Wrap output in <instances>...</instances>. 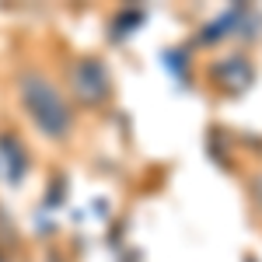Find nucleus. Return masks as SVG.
<instances>
[{
	"mask_svg": "<svg viewBox=\"0 0 262 262\" xmlns=\"http://www.w3.org/2000/svg\"><path fill=\"white\" fill-rule=\"evenodd\" d=\"M21 95H25V105L32 108V116L49 137H63L67 126H70V116H67V105L56 95V88L42 77H25L21 81Z\"/></svg>",
	"mask_w": 262,
	"mask_h": 262,
	"instance_id": "1",
	"label": "nucleus"
},
{
	"mask_svg": "<svg viewBox=\"0 0 262 262\" xmlns=\"http://www.w3.org/2000/svg\"><path fill=\"white\" fill-rule=\"evenodd\" d=\"M74 84H77V91H81V98L88 101H98L108 95V77H105V70H101L95 60H84L77 70H74Z\"/></svg>",
	"mask_w": 262,
	"mask_h": 262,
	"instance_id": "2",
	"label": "nucleus"
},
{
	"mask_svg": "<svg viewBox=\"0 0 262 262\" xmlns=\"http://www.w3.org/2000/svg\"><path fill=\"white\" fill-rule=\"evenodd\" d=\"M213 77L224 84V88H231V91H242L245 84L252 81V67L242 60V56H227L213 67Z\"/></svg>",
	"mask_w": 262,
	"mask_h": 262,
	"instance_id": "3",
	"label": "nucleus"
}]
</instances>
